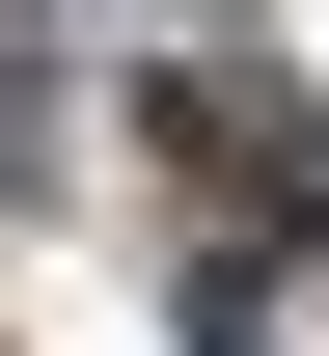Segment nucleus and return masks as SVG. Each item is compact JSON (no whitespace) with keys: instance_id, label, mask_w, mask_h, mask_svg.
<instances>
[{"instance_id":"f257e3e1","label":"nucleus","mask_w":329,"mask_h":356,"mask_svg":"<svg viewBox=\"0 0 329 356\" xmlns=\"http://www.w3.org/2000/svg\"><path fill=\"white\" fill-rule=\"evenodd\" d=\"M138 137H165V192H192V220H247V247L329 192V137H302V83H275V55H192V83H138Z\"/></svg>"}]
</instances>
